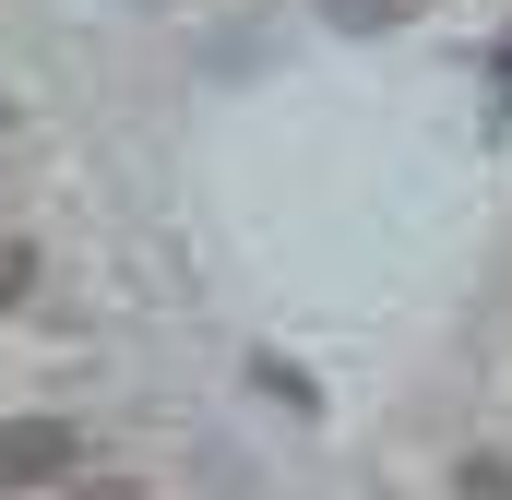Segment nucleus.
Returning a JSON list of instances; mask_svg holds the SVG:
<instances>
[{
  "mask_svg": "<svg viewBox=\"0 0 512 500\" xmlns=\"http://www.w3.org/2000/svg\"><path fill=\"white\" fill-rule=\"evenodd\" d=\"M72 453H84L72 417H0V489H48L72 477Z\"/></svg>",
  "mask_w": 512,
  "mask_h": 500,
  "instance_id": "obj_1",
  "label": "nucleus"
},
{
  "mask_svg": "<svg viewBox=\"0 0 512 500\" xmlns=\"http://www.w3.org/2000/svg\"><path fill=\"white\" fill-rule=\"evenodd\" d=\"M24 298H36V239H12V227H0V322H12Z\"/></svg>",
  "mask_w": 512,
  "mask_h": 500,
  "instance_id": "obj_2",
  "label": "nucleus"
},
{
  "mask_svg": "<svg viewBox=\"0 0 512 500\" xmlns=\"http://www.w3.org/2000/svg\"><path fill=\"white\" fill-rule=\"evenodd\" d=\"M453 500H512V465L501 453H465V465H453Z\"/></svg>",
  "mask_w": 512,
  "mask_h": 500,
  "instance_id": "obj_3",
  "label": "nucleus"
},
{
  "mask_svg": "<svg viewBox=\"0 0 512 500\" xmlns=\"http://www.w3.org/2000/svg\"><path fill=\"white\" fill-rule=\"evenodd\" d=\"M322 12H334V24H358V36H370V24H393V0H322Z\"/></svg>",
  "mask_w": 512,
  "mask_h": 500,
  "instance_id": "obj_4",
  "label": "nucleus"
},
{
  "mask_svg": "<svg viewBox=\"0 0 512 500\" xmlns=\"http://www.w3.org/2000/svg\"><path fill=\"white\" fill-rule=\"evenodd\" d=\"M60 500H143L131 477H84V489H60Z\"/></svg>",
  "mask_w": 512,
  "mask_h": 500,
  "instance_id": "obj_5",
  "label": "nucleus"
},
{
  "mask_svg": "<svg viewBox=\"0 0 512 500\" xmlns=\"http://www.w3.org/2000/svg\"><path fill=\"white\" fill-rule=\"evenodd\" d=\"M0 143H12V96H0Z\"/></svg>",
  "mask_w": 512,
  "mask_h": 500,
  "instance_id": "obj_6",
  "label": "nucleus"
},
{
  "mask_svg": "<svg viewBox=\"0 0 512 500\" xmlns=\"http://www.w3.org/2000/svg\"><path fill=\"white\" fill-rule=\"evenodd\" d=\"M501 96H512V72H501Z\"/></svg>",
  "mask_w": 512,
  "mask_h": 500,
  "instance_id": "obj_7",
  "label": "nucleus"
}]
</instances>
